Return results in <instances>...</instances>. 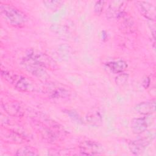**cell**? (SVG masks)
<instances>
[{"instance_id":"obj_3","label":"cell","mask_w":156,"mask_h":156,"mask_svg":"<svg viewBox=\"0 0 156 156\" xmlns=\"http://www.w3.org/2000/svg\"><path fill=\"white\" fill-rule=\"evenodd\" d=\"M26 58L44 69H54L57 68L55 62L51 57L45 54L34 49L28 51Z\"/></svg>"},{"instance_id":"obj_19","label":"cell","mask_w":156,"mask_h":156,"mask_svg":"<svg viewBox=\"0 0 156 156\" xmlns=\"http://www.w3.org/2000/svg\"><path fill=\"white\" fill-rule=\"evenodd\" d=\"M143 86L145 88H148V87L149 86V84H150V79L149 77H146L144 79L143 81Z\"/></svg>"},{"instance_id":"obj_4","label":"cell","mask_w":156,"mask_h":156,"mask_svg":"<svg viewBox=\"0 0 156 156\" xmlns=\"http://www.w3.org/2000/svg\"><path fill=\"white\" fill-rule=\"evenodd\" d=\"M80 152L82 155H93L100 154L102 152V147L98 142L85 140L79 144Z\"/></svg>"},{"instance_id":"obj_6","label":"cell","mask_w":156,"mask_h":156,"mask_svg":"<svg viewBox=\"0 0 156 156\" xmlns=\"http://www.w3.org/2000/svg\"><path fill=\"white\" fill-rule=\"evenodd\" d=\"M141 13L149 20L154 21L155 18V8L151 3L146 1L135 2Z\"/></svg>"},{"instance_id":"obj_2","label":"cell","mask_w":156,"mask_h":156,"mask_svg":"<svg viewBox=\"0 0 156 156\" xmlns=\"http://www.w3.org/2000/svg\"><path fill=\"white\" fill-rule=\"evenodd\" d=\"M1 73L2 77L6 81L21 91H30L34 88L32 83L24 76L9 71L2 69Z\"/></svg>"},{"instance_id":"obj_7","label":"cell","mask_w":156,"mask_h":156,"mask_svg":"<svg viewBox=\"0 0 156 156\" xmlns=\"http://www.w3.org/2000/svg\"><path fill=\"white\" fill-rule=\"evenodd\" d=\"M24 64L26 69L34 76L43 80H46L48 78V75L47 74L45 69L41 66L30 62L27 58L24 60Z\"/></svg>"},{"instance_id":"obj_18","label":"cell","mask_w":156,"mask_h":156,"mask_svg":"<svg viewBox=\"0 0 156 156\" xmlns=\"http://www.w3.org/2000/svg\"><path fill=\"white\" fill-rule=\"evenodd\" d=\"M105 4V1H97L94 6V11L96 14L100 15L102 12L104 5Z\"/></svg>"},{"instance_id":"obj_16","label":"cell","mask_w":156,"mask_h":156,"mask_svg":"<svg viewBox=\"0 0 156 156\" xmlns=\"http://www.w3.org/2000/svg\"><path fill=\"white\" fill-rule=\"evenodd\" d=\"M69 96L68 91L65 89L58 88L52 93V97L54 98H63Z\"/></svg>"},{"instance_id":"obj_13","label":"cell","mask_w":156,"mask_h":156,"mask_svg":"<svg viewBox=\"0 0 156 156\" xmlns=\"http://www.w3.org/2000/svg\"><path fill=\"white\" fill-rule=\"evenodd\" d=\"M16 155L24 156V155H37V150L31 146H24L20 148L17 150L16 154Z\"/></svg>"},{"instance_id":"obj_5","label":"cell","mask_w":156,"mask_h":156,"mask_svg":"<svg viewBox=\"0 0 156 156\" xmlns=\"http://www.w3.org/2000/svg\"><path fill=\"white\" fill-rule=\"evenodd\" d=\"M124 3V1H111L107 10V17L109 19H111L118 18L122 16L124 12L125 5Z\"/></svg>"},{"instance_id":"obj_11","label":"cell","mask_w":156,"mask_h":156,"mask_svg":"<svg viewBox=\"0 0 156 156\" xmlns=\"http://www.w3.org/2000/svg\"><path fill=\"white\" fill-rule=\"evenodd\" d=\"M147 128V122L145 118H134L131 121V129L135 134L144 132Z\"/></svg>"},{"instance_id":"obj_8","label":"cell","mask_w":156,"mask_h":156,"mask_svg":"<svg viewBox=\"0 0 156 156\" xmlns=\"http://www.w3.org/2000/svg\"><path fill=\"white\" fill-rule=\"evenodd\" d=\"M149 143L150 140L147 138H141L131 141L129 144V147L131 152L133 154L140 155L144 152Z\"/></svg>"},{"instance_id":"obj_1","label":"cell","mask_w":156,"mask_h":156,"mask_svg":"<svg viewBox=\"0 0 156 156\" xmlns=\"http://www.w3.org/2000/svg\"><path fill=\"white\" fill-rule=\"evenodd\" d=\"M0 11L2 16L10 25L15 27L23 26L27 21V16L16 7L7 4H1Z\"/></svg>"},{"instance_id":"obj_10","label":"cell","mask_w":156,"mask_h":156,"mask_svg":"<svg viewBox=\"0 0 156 156\" xmlns=\"http://www.w3.org/2000/svg\"><path fill=\"white\" fill-rule=\"evenodd\" d=\"M4 110L9 115L12 116H21L23 115V110L21 105L16 102L2 103Z\"/></svg>"},{"instance_id":"obj_9","label":"cell","mask_w":156,"mask_h":156,"mask_svg":"<svg viewBox=\"0 0 156 156\" xmlns=\"http://www.w3.org/2000/svg\"><path fill=\"white\" fill-rule=\"evenodd\" d=\"M135 109L140 114L144 115H151L155 112V101L154 99L140 102L136 105Z\"/></svg>"},{"instance_id":"obj_17","label":"cell","mask_w":156,"mask_h":156,"mask_svg":"<svg viewBox=\"0 0 156 156\" xmlns=\"http://www.w3.org/2000/svg\"><path fill=\"white\" fill-rule=\"evenodd\" d=\"M128 79V75L121 73L115 79V82L118 85H123L126 83Z\"/></svg>"},{"instance_id":"obj_12","label":"cell","mask_w":156,"mask_h":156,"mask_svg":"<svg viewBox=\"0 0 156 156\" xmlns=\"http://www.w3.org/2000/svg\"><path fill=\"white\" fill-rule=\"evenodd\" d=\"M106 66L114 73H121L127 68V64L124 60H118L107 63Z\"/></svg>"},{"instance_id":"obj_14","label":"cell","mask_w":156,"mask_h":156,"mask_svg":"<svg viewBox=\"0 0 156 156\" xmlns=\"http://www.w3.org/2000/svg\"><path fill=\"white\" fill-rule=\"evenodd\" d=\"M87 120L88 122L92 124L98 125L102 122V118L100 114L97 112H93L89 113L87 117Z\"/></svg>"},{"instance_id":"obj_15","label":"cell","mask_w":156,"mask_h":156,"mask_svg":"<svg viewBox=\"0 0 156 156\" xmlns=\"http://www.w3.org/2000/svg\"><path fill=\"white\" fill-rule=\"evenodd\" d=\"M43 3L47 9L51 10H56L62 5L63 2L60 1H44Z\"/></svg>"}]
</instances>
